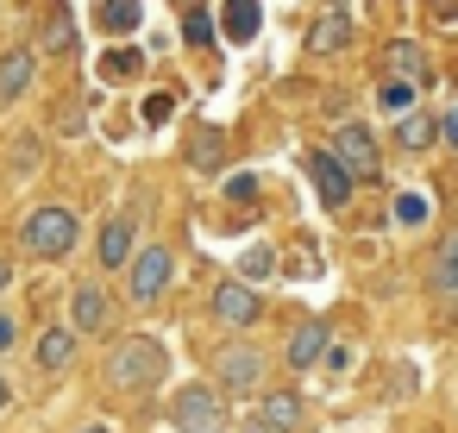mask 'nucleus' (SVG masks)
Segmentation results:
<instances>
[{"mask_svg": "<svg viewBox=\"0 0 458 433\" xmlns=\"http://www.w3.org/2000/svg\"><path fill=\"white\" fill-rule=\"evenodd\" d=\"M13 170H20V176L38 170V139H13Z\"/></svg>", "mask_w": 458, "mask_h": 433, "instance_id": "obj_29", "label": "nucleus"}, {"mask_svg": "<svg viewBox=\"0 0 458 433\" xmlns=\"http://www.w3.org/2000/svg\"><path fill=\"white\" fill-rule=\"evenodd\" d=\"M76 45V13H51V26H45V51H70Z\"/></svg>", "mask_w": 458, "mask_h": 433, "instance_id": "obj_24", "label": "nucleus"}, {"mask_svg": "<svg viewBox=\"0 0 458 433\" xmlns=\"http://www.w3.org/2000/svg\"><path fill=\"white\" fill-rule=\"evenodd\" d=\"M7 283H13V264H7V258H0V289H7Z\"/></svg>", "mask_w": 458, "mask_h": 433, "instance_id": "obj_34", "label": "nucleus"}, {"mask_svg": "<svg viewBox=\"0 0 458 433\" xmlns=\"http://www.w3.org/2000/svg\"><path fill=\"white\" fill-rule=\"evenodd\" d=\"M439 139H445V145H458V107H452V114L439 120Z\"/></svg>", "mask_w": 458, "mask_h": 433, "instance_id": "obj_32", "label": "nucleus"}, {"mask_svg": "<svg viewBox=\"0 0 458 433\" xmlns=\"http://www.w3.org/2000/svg\"><path fill=\"white\" fill-rule=\"evenodd\" d=\"M214 320L220 327H258L264 320V295L245 289V283H220L214 289Z\"/></svg>", "mask_w": 458, "mask_h": 433, "instance_id": "obj_7", "label": "nucleus"}, {"mask_svg": "<svg viewBox=\"0 0 458 433\" xmlns=\"http://www.w3.org/2000/svg\"><path fill=\"white\" fill-rule=\"evenodd\" d=\"M264 377H270V358H264L258 345L233 339V345L214 352V383H220V389H233V395H258Z\"/></svg>", "mask_w": 458, "mask_h": 433, "instance_id": "obj_4", "label": "nucleus"}, {"mask_svg": "<svg viewBox=\"0 0 458 433\" xmlns=\"http://www.w3.org/2000/svg\"><path fill=\"white\" fill-rule=\"evenodd\" d=\"M395 145H402V151H427V145H439V120H427V114H402Z\"/></svg>", "mask_w": 458, "mask_h": 433, "instance_id": "obj_20", "label": "nucleus"}, {"mask_svg": "<svg viewBox=\"0 0 458 433\" xmlns=\"http://www.w3.org/2000/svg\"><path fill=\"white\" fill-rule=\"evenodd\" d=\"M107 327V289L101 283H76L70 295V333H101Z\"/></svg>", "mask_w": 458, "mask_h": 433, "instance_id": "obj_11", "label": "nucleus"}, {"mask_svg": "<svg viewBox=\"0 0 458 433\" xmlns=\"http://www.w3.org/2000/svg\"><path fill=\"white\" fill-rule=\"evenodd\" d=\"M383 64H389V76H395L402 89H427V76H433V64H427V51H420L414 38H395V45L383 51Z\"/></svg>", "mask_w": 458, "mask_h": 433, "instance_id": "obj_8", "label": "nucleus"}, {"mask_svg": "<svg viewBox=\"0 0 458 433\" xmlns=\"http://www.w3.org/2000/svg\"><path fill=\"white\" fill-rule=\"evenodd\" d=\"M189 157H195L201 170H220V164H226V132H220V126H201L195 145H189Z\"/></svg>", "mask_w": 458, "mask_h": 433, "instance_id": "obj_22", "label": "nucleus"}, {"mask_svg": "<svg viewBox=\"0 0 458 433\" xmlns=\"http://www.w3.org/2000/svg\"><path fill=\"white\" fill-rule=\"evenodd\" d=\"M433 295H445V301H458V233H445L439 239V251H433Z\"/></svg>", "mask_w": 458, "mask_h": 433, "instance_id": "obj_17", "label": "nucleus"}, {"mask_svg": "<svg viewBox=\"0 0 458 433\" xmlns=\"http://www.w3.org/2000/svg\"><path fill=\"white\" fill-rule=\"evenodd\" d=\"M20 345V320L13 314H0V352H13Z\"/></svg>", "mask_w": 458, "mask_h": 433, "instance_id": "obj_31", "label": "nucleus"}, {"mask_svg": "<svg viewBox=\"0 0 458 433\" xmlns=\"http://www.w3.org/2000/svg\"><path fill=\"white\" fill-rule=\"evenodd\" d=\"M327 352H333V333H327L320 320H301V327L289 333V364H295V370H308V364H320Z\"/></svg>", "mask_w": 458, "mask_h": 433, "instance_id": "obj_13", "label": "nucleus"}, {"mask_svg": "<svg viewBox=\"0 0 458 433\" xmlns=\"http://www.w3.org/2000/svg\"><path fill=\"white\" fill-rule=\"evenodd\" d=\"M301 414H308V408H301V395H295V389H270V395L258 402V420H264L270 433H295V427H301Z\"/></svg>", "mask_w": 458, "mask_h": 433, "instance_id": "obj_14", "label": "nucleus"}, {"mask_svg": "<svg viewBox=\"0 0 458 433\" xmlns=\"http://www.w3.org/2000/svg\"><path fill=\"white\" fill-rule=\"evenodd\" d=\"M139 70H145V51H139V45H114V51H101V64H95L101 82H132Z\"/></svg>", "mask_w": 458, "mask_h": 433, "instance_id": "obj_18", "label": "nucleus"}, {"mask_svg": "<svg viewBox=\"0 0 458 433\" xmlns=\"http://www.w3.org/2000/svg\"><path fill=\"white\" fill-rule=\"evenodd\" d=\"M352 183H377V170H383V145H377V132L370 126H358V120H345L339 132H333V151H327Z\"/></svg>", "mask_w": 458, "mask_h": 433, "instance_id": "obj_3", "label": "nucleus"}, {"mask_svg": "<svg viewBox=\"0 0 458 433\" xmlns=\"http://www.w3.org/2000/svg\"><path fill=\"white\" fill-rule=\"evenodd\" d=\"M383 107H389V114H408V107H414V89H402V82H383Z\"/></svg>", "mask_w": 458, "mask_h": 433, "instance_id": "obj_30", "label": "nucleus"}, {"mask_svg": "<svg viewBox=\"0 0 458 433\" xmlns=\"http://www.w3.org/2000/svg\"><path fill=\"white\" fill-rule=\"evenodd\" d=\"M239 270H245V276H270V270H276V251H270V245H251Z\"/></svg>", "mask_w": 458, "mask_h": 433, "instance_id": "obj_28", "label": "nucleus"}, {"mask_svg": "<svg viewBox=\"0 0 458 433\" xmlns=\"http://www.w3.org/2000/svg\"><path fill=\"white\" fill-rule=\"evenodd\" d=\"M170 414H176V433H226V395L214 383H182Z\"/></svg>", "mask_w": 458, "mask_h": 433, "instance_id": "obj_5", "label": "nucleus"}, {"mask_svg": "<svg viewBox=\"0 0 458 433\" xmlns=\"http://www.w3.org/2000/svg\"><path fill=\"white\" fill-rule=\"evenodd\" d=\"M95 20L107 26V32H139V20H145V7H139V0H107V7H95Z\"/></svg>", "mask_w": 458, "mask_h": 433, "instance_id": "obj_21", "label": "nucleus"}, {"mask_svg": "<svg viewBox=\"0 0 458 433\" xmlns=\"http://www.w3.org/2000/svg\"><path fill=\"white\" fill-rule=\"evenodd\" d=\"M164 377H170V352H164V339H151V333H126V339L107 352V389L145 395V389H157Z\"/></svg>", "mask_w": 458, "mask_h": 433, "instance_id": "obj_1", "label": "nucleus"}, {"mask_svg": "<svg viewBox=\"0 0 458 433\" xmlns=\"http://www.w3.org/2000/svg\"><path fill=\"white\" fill-rule=\"evenodd\" d=\"M239 433H270V427H264V420H245V427H239Z\"/></svg>", "mask_w": 458, "mask_h": 433, "instance_id": "obj_35", "label": "nucleus"}, {"mask_svg": "<svg viewBox=\"0 0 458 433\" xmlns=\"http://www.w3.org/2000/svg\"><path fill=\"white\" fill-rule=\"evenodd\" d=\"M76 239H82V220H76V208H64V201L32 208V214H26V226H20V245H26L32 258H45V264L70 258V251H76Z\"/></svg>", "mask_w": 458, "mask_h": 433, "instance_id": "obj_2", "label": "nucleus"}, {"mask_svg": "<svg viewBox=\"0 0 458 433\" xmlns=\"http://www.w3.org/2000/svg\"><path fill=\"white\" fill-rule=\"evenodd\" d=\"M170 114H176V95H170V89H157V95H145V126H164Z\"/></svg>", "mask_w": 458, "mask_h": 433, "instance_id": "obj_26", "label": "nucleus"}, {"mask_svg": "<svg viewBox=\"0 0 458 433\" xmlns=\"http://www.w3.org/2000/svg\"><path fill=\"white\" fill-rule=\"evenodd\" d=\"M182 38H189V45H214V13H208V7H189V13H182Z\"/></svg>", "mask_w": 458, "mask_h": 433, "instance_id": "obj_23", "label": "nucleus"}, {"mask_svg": "<svg viewBox=\"0 0 458 433\" xmlns=\"http://www.w3.org/2000/svg\"><path fill=\"white\" fill-rule=\"evenodd\" d=\"M32 358H38V370H70L76 364V333L70 327H45L38 345H32Z\"/></svg>", "mask_w": 458, "mask_h": 433, "instance_id": "obj_15", "label": "nucleus"}, {"mask_svg": "<svg viewBox=\"0 0 458 433\" xmlns=\"http://www.w3.org/2000/svg\"><path fill=\"white\" fill-rule=\"evenodd\" d=\"M13 408V383H7V370H0V414Z\"/></svg>", "mask_w": 458, "mask_h": 433, "instance_id": "obj_33", "label": "nucleus"}, {"mask_svg": "<svg viewBox=\"0 0 458 433\" xmlns=\"http://www.w3.org/2000/svg\"><path fill=\"white\" fill-rule=\"evenodd\" d=\"M214 26H220L233 45H251V38H258V26H264V7H251V0H233V7H220V13H214Z\"/></svg>", "mask_w": 458, "mask_h": 433, "instance_id": "obj_16", "label": "nucleus"}, {"mask_svg": "<svg viewBox=\"0 0 458 433\" xmlns=\"http://www.w3.org/2000/svg\"><path fill=\"white\" fill-rule=\"evenodd\" d=\"M132 233H139V226H132L126 214H114V220L101 226V264H107V270H120V264L139 258V239H132Z\"/></svg>", "mask_w": 458, "mask_h": 433, "instance_id": "obj_12", "label": "nucleus"}, {"mask_svg": "<svg viewBox=\"0 0 458 433\" xmlns=\"http://www.w3.org/2000/svg\"><path fill=\"white\" fill-rule=\"evenodd\" d=\"M170 276H176V258H170V245H145V251L126 264V295H132L139 308H151V301H164Z\"/></svg>", "mask_w": 458, "mask_h": 433, "instance_id": "obj_6", "label": "nucleus"}, {"mask_svg": "<svg viewBox=\"0 0 458 433\" xmlns=\"http://www.w3.org/2000/svg\"><path fill=\"white\" fill-rule=\"evenodd\" d=\"M308 45H314V51H345V45H352V13H345V7H333V13L314 26V38H308Z\"/></svg>", "mask_w": 458, "mask_h": 433, "instance_id": "obj_19", "label": "nucleus"}, {"mask_svg": "<svg viewBox=\"0 0 458 433\" xmlns=\"http://www.w3.org/2000/svg\"><path fill=\"white\" fill-rule=\"evenodd\" d=\"M427 214H433L427 195H395V220H402V226H427Z\"/></svg>", "mask_w": 458, "mask_h": 433, "instance_id": "obj_25", "label": "nucleus"}, {"mask_svg": "<svg viewBox=\"0 0 458 433\" xmlns=\"http://www.w3.org/2000/svg\"><path fill=\"white\" fill-rule=\"evenodd\" d=\"M76 433H114V427H101V420H89V427H76Z\"/></svg>", "mask_w": 458, "mask_h": 433, "instance_id": "obj_36", "label": "nucleus"}, {"mask_svg": "<svg viewBox=\"0 0 458 433\" xmlns=\"http://www.w3.org/2000/svg\"><path fill=\"white\" fill-rule=\"evenodd\" d=\"M220 189H226V201H258V176H251V170H239V176H226Z\"/></svg>", "mask_w": 458, "mask_h": 433, "instance_id": "obj_27", "label": "nucleus"}, {"mask_svg": "<svg viewBox=\"0 0 458 433\" xmlns=\"http://www.w3.org/2000/svg\"><path fill=\"white\" fill-rule=\"evenodd\" d=\"M308 176H314V195H320V208H333V214H339V208L352 201V176H345V170H339L327 151H314V157H308Z\"/></svg>", "mask_w": 458, "mask_h": 433, "instance_id": "obj_9", "label": "nucleus"}, {"mask_svg": "<svg viewBox=\"0 0 458 433\" xmlns=\"http://www.w3.org/2000/svg\"><path fill=\"white\" fill-rule=\"evenodd\" d=\"M32 82H38V51L32 45H13L7 57H0V101H20Z\"/></svg>", "mask_w": 458, "mask_h": 433, "instance_id": "obj_10", "label": "nucleus"}]
</instances>
